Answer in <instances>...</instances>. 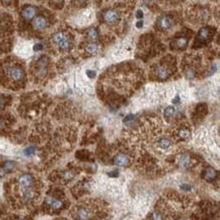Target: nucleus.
<instances>
[{
  "label": "nucleus",
  "mask_w": 220,
  "mask_h": 220,
  "mask_svg": "<svg viewBox=\"0 0 220 220\" xmlns=\"http://www.w3.org/2000/svg\"><path fill=\"white\" fill-rule=\"evenodd\" d=\"M53 41L63 51L68 50L69 47H70V40H69V38L63 32L56 33V34L53 36Z\"/></svg>",
  "instance_id": "nucleus-1"
},
{
  "label": "nucleus",
  "mask_w": 220,
  "mask_h": 220,
  "mask_svg": "<svg viewBox=\"0 0 220 220\" xmlns=\"http://www.w3.org/2000/svg\"><path fill=\"white\" fill-rule=\"evenodd\" d=\"M7 75L10 79L14 80V81H19L24 77V72L23 68L18 67V66H11L7 69Z\"/></svg>",
  "instance_id": "nucleus-2"
},
{
  "label": "nucleus",
  "mask_w": 220,
  "mask_h": 220,
  "mask_svg": "<svg viewBox=\"0 0 220 220\" xmlns=\"http://www.w3.org/2000/svg\"><path fill=\"white\" fill-rule=\"evenodd\" d=\"M174 24V19H172L169 15H162L157 19L156 21V27L157 29L161 30H165L171 29Z\"/></svg>",
  "instance_id": "nucleus-3"
},
{
  "label": "nucleus",
  "mask_w": 220,
  "mask_h": 220,
  "mask_svg": "<svg viewBox=\"0 0 220 220\" xmlns=\"http://www.w3.org/2000/svg\"><path fill=\"white\" fill-rule=\"evenodd\" d=\"M104 19L108 24H115L120 19V13L116 9H108L104 13Z\"/></svg>",
  "instance_id": "nucleus-4"
},
{
  "label": "nucleus",
  "mask_w": 220,
  "mask_h": 220,
  "mask_svg": "<svg viewBox=\"0 0 220 220\" xmlns=\"http://www.w3.org/2000/svg\"><path fill=\"white\" fill-rule=\"evenodd\" d=\"M114 164L118 166H128L130 164V157L125 153H120L114 159Z\"/></svg>",
  "instance_id": "nucleus-5"
},
{
  "label": "nucleus",
  "mask_w": 220,
  "mask_h": 220,
  "mask_svg": "<svg viewBox=\"0 0 220 220\" xmlns=\"http://www.w3.org/2000/svg\"><path fill=\"white\" fill-rule=\"evenodd\" d=\"M33 183H34V179L30 174H23L18 179L19 186L24 189H29L33 185Z\"/></svg>",
  "instance_id": "nucleus-6"
},
{
  "label": "nucleus",
  "mask_w": 220,
  "mask_h": 220,
  "mask_svg": "<svg viewBox=\"0 0 220 220\" xmlns=\"http://www.w3.org/2000/svg\"><path fill=\"white\" fill-rule=\"evenodd\" d=\"M33 26L36 30H44L48 27V20H47L46 17L44 16H37L34 21H33Z\"/></svg>",
  "instance_id": "nucleus-7"
},
{
  "label": "nucleus",
  "mask_w": 220,
  "mask_h": 220,
  "mask_svg": "<svg viewBox=\"0 0 220 220\" xmlns=\"http://www.w3.org/2000/svg\"><path fill=\"white\" fill-rule=\"evenodd\" d=\"M211 36H212V32H211V30L209 27H202L199 30V33H198V40L205 43V42H207L211 38Z\"/></svg>",
  "instance_id": "nucleus-8"
},
{
  "label": "nucleus",
  "mask_w": 220,
  "mask_h": 220,
  "mask_svg": "<svg viewBox=\"0 0 220 220\" xmlns=\"http://www.w3.org/2000/svg\"><path fill=\"white\" fill-rule=\"evenodd\" d=\"M46 202L53 210H60V209L63 208V202L59 199H56V198L48 197L46 199Z\"/></svg>",
  "instance_id": "nucleus-9"
},
{
  "label": "nucleus",
  "mask_w": 220,
  "mask_h": 220,
  "mask_svg": "<svg viewBox=\"0 0 220 220\" xmlns=\"http://www.w3.org/2000/svg\"><path fill=\"white\" fill-rule=\"evenodd\" d=\"M171 75V70L166 66H159L156 69V76L160 79H166Z\"/></svg>",
  "instance_id": "nucleus-10"
},
{
  "label": "nucleus",
  "mask_w": 220,
  "mask_h": 220,
  "mask_svg": "<svg viewBox=\"0 0 220 220\" xmlns=\"http://www.w3.org/2000/svg\"><path fill=\"white\" fill-rule=\"evenodd\" d=\"M21 14H23V17L26 20H30V19H33L36 16V8L34 6L24 7Z\"/></svg>",
  "instance_id": "nucleus-11"
},
{
  "label": "nucleus",
  "mask_w": 220,
  "mask_h": 220,
  "mask_svg": "<svg viewBox=\"0 0 220 220\" xmlns=\"http://www.w3.org/2000/svg\"><path fill=\"white\" fill-rule=\"evenodd\" d=\"M90 213L88 211V209H86L84 207H80L77 209L76 211V218L78 220H87L90 218Z\"/></svg>",
  "instance_id": "nucleus-12"
},
{
  "label": "nucleus",
  "mask_w": 220,
  "mask_h": 220,
  "mask_svg": "<svg viewBox=\"0 0 220 220\" xmlns=\"http://www.w3.org/2000/svg\"><path fill=\"white\" fill-rule=\"evenodd\" d=\"M216 174H217L216 171L214 168H209L207 169H205V171H204V178L207 181L214 180L216 178Z\"/></svg>",
  "instance_id": "nucleus-13"
},
{
  "label": "nucleus",
  "mask_w": 220,
  "mask_h": 220,
  "mask_svg": "<svg viewBox=\"0 0 220 220\" xmlns=\"http://www.w3.org/2000/svg\"><path fill=\"white\" fill-rule=\"evenodd\" d=\"M188 45V39L186 38H179L174 41V47L177 49H185Z\"/></svg>",
  "instance_id": "nucleus-14"
},
{
  "label": "nucleus",
  "mask_w": 220,
  "mask_h": 220,
  "mask_svg": "<svg viewBox=\"0 0 220 220\" xmlns=\"http://www.w3.org/2000/svg\"><path fill=\"white\" fill-rule=\"evenodd\" d=\"M35 198V193L34 191L32 190H27L26 192L24 193V200L26 202H30L32 201L33 199Z\"/></svg>",
  "instance_id": "nucleus-15"
},
{
  "label": "nucleus",
  "mask_w": 220,
  "mask_h": 220,
  "mask_svg": "<svg viewBox=\"0 0 220 220\" xmlns=\"http://www.w3.org/2000/svg\"><path fill=\"white\" fill-rule=\"evenodd\" d=\"M175 114V108H172V107H168L165 108V111H164V117H165L166 119H171L172 117L174 116Z\"/></svg>",
  "instance_id": "nucleus-16"
},
{
  "label": "nucleus",
  "mask_w": 220,
  "mask_h": 220,
  "mask_svg": "<svg viewBox=\"0 0 220 220\" xmlns=\"http://www.w3.org/2000/svg\"><path fill=\"white\" fill-rule=\"evenodd\" d=\"M158 146H159L160 148H162V149H166V148H168V147L171 146V142H169L166 138H162V139H160V140L158 141Z\"/></svg>",
  "instance_id": "nucleus-17"
},
{
  "label": "nucleus",
  "mask_w": 220,
  "mask_h": 220,
  "mask_svg": "<svg viewBox=\"0 0 220 220\" xmlns=\"http://www.w3.org/2000/svg\"><path fill=\"white\" fill-rule=\"evenodd\" d=\"M88 39H90L91 41H96L97 38H99V32L96 29H90L88 30Z\"/></svg>",
  "instance_id": "nucleus-18"
},
{
  "label": "nucleus",
  "mask_w": 220,
  "mask_h": 220,
  "mask_svg": "<svg viewBox=\"0 0 220 220\" xmlns=\"http://www.w3.org/2000/svg\"><path fill=\"white\" fill-rule=\"evenodd\" d=\"M97 51V45L96 44H90V45L86 46V52L90 53V54H94Z\"/></svg>",
  "instance_id": "nucleus-19"
},
{
  "label": "nucleus",
  "mask_w": 220,
  "mask_h": 220,
  "mask_svg": "<svg viewBox=\"0 0 220 220\" xmlns=\"http://www.w3.org/2000/svg\"><path fill=\"white\" fill-rule=\"evenodd\" d=\"M179 135H180V137L182 138V139H187V138L190 137L191 132L188 129H182V130L180 131Z\"/></svg>",
  "instance_id": "nucleus-20"
},
{
  "label": "nucleus",
  "mask_w": 220,
  "mask_h": 220,
  "mask_svg": "<svg viewBox=\"0 0 220 220\" xmlns=\"http://www.w3.org/2000/svg\"><path fill=\"white\" fill-rule=\"evenodd\" d=\"M14 165H15V163L13 162V161H6V162L4 163L3 168L6 169V171H11V169H13Z\"/></svg>",
  "instance_id": "nucleus-21"
},
{
  "label": "nucleus",
  "mask_w": 220,
  "mask_h": 220,
  "mask_svg": "<svg viewBox=\"0 0 220 220\" xmlns=\"http://www.w3.org/2000/svg\"><path fill=\"white\" fill-rule=\"evenodd\" d=\"M189 163H190V157L188 155H184L181 159V165L182 166H188Z\"/></svg>",
  "instance_id": "nucleus-22"
},
{
  "label": "nucleus",
  "mask_w": 220,
  "mask_h": 220,
  "mask_svg": "<svg viewBox=\"0 0 220 220\" xmlns=\"http://www.w3.org/2000/svg\"><path fill=\"white\" fill-rule=\"evenodd\" d=\"M151 218H152V220H163V216L161 215L160 212H158V211H155V212L152 214Z\"/></svg>",
  "instance_id": "nucleus-23"
},
{
  "label": "nucleus",
  "mask_w": 220,
  "mask_h": 220,
  "mask_svg": "<svg viewBox=\"0 0 220 220\" xmlns=\"http://www.w3.org/2000/svg\"><path fill=\"white\" fill-rule=\"evenodd\" d=\"M35 147H33V146H30V147H27V148L24 150V154L27 155V156H30V155H33L35 153Z\"/></svg>",
  "instance_id": "nucleus-24"
},
{
  "label": "nucleus",
  "mask_w": 220,
  "mask_h": 220,
  "mask_svg": "<svg viewBox=\"0 0 220 220\" xmlns=\"http://www.w3.org/2000/svg\"><path fill=\"white\" fill-rule=\"evenodd\" d=\"M63 177H64V179L68 181V180L73 179L74 175H73V174H72L71 171H66V172H64V175H63Z\"/></svg>",
  "instance_id": "nucleus-25"
},
{
  "label": "nucleus",
  "mask_w": 220,
  "mask_h": 220,
  "mask_svg": "<svg viewBox=\"0 0 220 220\" xmlns=\"http://www.w3.org/2000/svg\"><path fill=\"white\" fill-rule=\"evenodd\" d=\"M6 174H7L6 169H5L3 166H1V168H0V178H3Z\"/></svg>",
  "instance_id": "nucleus-26"
},
{
  "label": "nucleus",
  "mask_w": 220,
  "mask_h": 220,
  "mask_svg": "<svg viewBox=\"0 0 220 220\" xmlns=\"http://www.w3.org/2000/svg\"><path fill=\"white\" fill-rule=\"evenodd\" d=\"M42 49H43V45H41V44H37V45H35V47H34L35 51H39V50H42Z\"/></svg>",
  "instance_id": "nucleus-27"
},
{
  "label": "nucleus",
  "mask_w": 220,
  "mask_h": 220,
  "mask_svg": "<svg viewBox=\"0 0 220 220\" xmlns=\"http://www.w3.org/2000/svg\"><path fill=\"white\" fill-rule=\"evenodd\" d=\"M86 74H87L90 77H91V78H93L94 75H96V72H93V71H90V70H88L87 72H86Z\"/></svg>",
  "instance_id": "nucleus-28"
},
{
  "label": "nucleus",
  "mask_w": 220,
  "mask_h": 220,
  "mask_svg": "<svg viewBox=\"0 0 220 220\" xmlns=\"http://www.w3.org/2000/svg\"><path fill=\"white\" fill-rule=\"evenodd\" d=\"M142 16H143V12H142L141 10H138V11H137V14H136V17L141 18Z\"/></svg>",
  "instance_id": "nucleus-29"
},
{
  "label": "nucleus",
  "mask_w": 220,
  "mask_h": 220,
  "mask_svg": "<svg viewBox=\"0 0 220 220\" xmlns=\"http://www.w3.org/2000/svg\"><path fill=\"white\" fill-rule=\"evenodd\" d=\"M108 175H111V177H116V175H118V171H111V172H108Z\"/></svg>",
  "instance_id": "nucleus-30"
},
{
  "label": "nucleus",
  "mask_w": 220,
  "mask_h": 220,
  "mask_svg": "<svg viewBox=\"0 0 220 220\" xmlns=\"http://www.w3.org/2000/svg\"><path fill=\"white\" fill-rule=\"evenodd\" d=\"M183 189H185V190H191V187L190 186H188V185H183V187H182Z\"/></svg>",
  "instance_id": "nucleus-31"
},
{
  "label": "nucleus",
  "mask_w": 220,
  "mask_h": 220,
  "mask_svg": "<svg viewBox=\"0 0 220 220\" xmlns=\"http://www.w3.org/2000/svg\"><path fill=\"white\" fill-rule=\"evenodd\" d=\"M136 26H137V27H143V21H142V20H139L138 23H137V24H136Z\"/></svg>",
  "instance_id": "nucleus-32"
},
{
  "label": "nucleus",
  "mask_w": 220,
  "mask_h": 220,
  "mask_svg": "<svg viewBox=\"0 0 220 220\" xmlns=\"http://www.w3.org/2000/svg\"><path fill=\"white\" fill-rule=\"evenodd\" d=\"M1 105H2V101L0 99V107H1Z\"/></svg>",
  "instance_id": "nucleus-33"
},
{
  "label": "nucleus",
  "mask_w": 220,
  "mask_h": 220,
  "mask_svg": "<svg viewBox=\"0 0 220 220\" xmlns=\"http://www.w3.org/2000/svg\"><path fill=\"white\" fill-rule=\"evenodd\" d=\"M19 220H24V219H19Z\"/></svg>",
  "instance_id": "nucleus-34"
}]
</instances>
